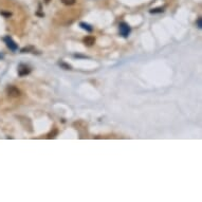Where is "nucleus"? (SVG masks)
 Here are the masks:
<instances>
[{
  "label": "nucleus",
  "mask_w": 202,
  "mask_h": 202,
  "mask_svg": "<svg viewBox=\"0 0 202 202\" xmlns=\"http://www.w3.org/2000/svg\"><path fill=\"white\" fill-rule=\"evenodd\" d=\"M7 93L11 98H18L20 96V90L16 88L15 86H7Z\"/></svg>",
  "instance_id": "obj_3"
},
{
  "label": "nucleus",
  "mask_w": 202,
  "mask_h": 202,
  "mask_svg": "<svg viewBox=\"0 0 202 202\" xmlns=\"http://www.w3.org/2000/svg\"><path fill=\"white\" fill-rule=\"evenodd\" d=\"M80 27L81 28V29L86 30L87 32H92V31H93V28H92L90 24H86V22H81V24H80Z\"/></svg>",
  "instance_id": "obj_6"
},
{
  "label": "nucleus",
  "mask_w": 202,
  "mask_h": 202,
  "mask_svg": "<svg viewBox=\"0 0 202 202\" xmlns=\"http://www.w3.org/2000/svg\"><path fill=\"white\" fill-rule=\"evenodd\" d=\"M45 1H46V2H49V1H50V0H45Z\"/></svg>",
  "instance_id": "obj_14"
},
{
  "label": "nucleus",
  "mask_w": 202,
  "mask_h": 202,
  "mask_svg": "<svg viewBox=\"0 0 202 202\" xmlns=\"http://www.w3.org/2000/svg\"><path fill=\"white\" fill-rule=\"evenodd\" d=\"M1 58H3V55H2V54H0V59H1Z\"/></svg>",
  "instance_id": "obj_13"
},
{
  "label": "nucleus",
  "mask_w": 202,
  "mask_h": 202,
  "mask_svg": "<svg viewBox=\"0 0 202 202\" xmlns=\"http://www.w3.org/2000/svg\"><path fill=\"white\" fill-rule=\"evenodd\" d=\"M61 2H63L64 4H66V6H72V4L75 3L76 0H60Z\"/></svg>",
  "instance_id": "obj_8"
},
{
  "label": "nucleus",
  "mask_w": 202,
  "mask_h": 202,
  "mask_svg": "<svg viewBox=\"0 0 202 202\" xmlns=\"http://www.w3.org/2000/svg\"><path fill=\"white\" fill-rule=\"evenodd\" d=\"M83 42L85 43L86 46H88V47H91V46H93L94 43H95V37L91 36V35H89V36H86L83 39Z\"/></svg>",
  "instance_id": "obj_5"
},
{
  "label": "nucleus",
  "mask_w": 202,
  "mask_h": 202,
  "mask_svg": "<svg viewBox=\"0 0 202 202\" xmlns=\"http://www.w3.org/2000/svg\"><path fill=\"white\" fill-rule=\"evenodd\" d=\"M59 66L63 69H65V70H71V66L68 65V64H66V63H63V61H60L59 63Z\"/></svg>",
  "instance_id": "obj_9"
},
{
  "label": "nucleus",
  "mask_w": 202,
  "mask_h": 202,
  "mask_svg": "<svg viewBox=\"0 0 202 202\" xmlns=\"http://www.w3.org/2000/svg\"><path fill=\"white\" fill-rule=\"evenodd\" d=\"M30 50H33V48H32V47L24 48V49H21V53H29Z\"/></svg>",
  "instance_id": "obj_11"
},
{
  "label": "nucleus",
  "mask_w": 202,
  "mask_h": 202,
  "mask_svg": "<svg viewBox=\"0 0 202 202\" xmlns=\"http://www.w3.org/2000/svg\"><path fill=\"white\" fill-rule=\"evenodd\" d=\"M197 27H198L199 29H201L202 28V18L201 17H199V18L197 19Z\"/></svg>",
  "instance_id": "obj_10"
},
{
  "label": "nucleus",
  "mask_w": 202,
  "mask_h": 202,
  "mask_svg": "<svg viewBox=\"0 0 202 202\" xmlns=\"http://www.w3.org/2000/svg\"><path fill=\"white\" fill-rule=\"evenodd\" d=\"M119 29H120V34L122 35L123 37H127L131 32V28L128 24L126 22H121L119 24Z\"/></svg>",
  "instance_id": "obj_1"
},
{
  "label": "nucleus",
  "mask_w": 202,
  "mask_h": 202,
  "mask_svg": "<svg viewBox=\"0 0 202 202\" xmlns=\"http://www.w3.org/2000/svg\"><path fill=\"white\" fill-rule=\"evenodd\" d=\"M163 12H164L163 7H157V9H152L149 11L150 14H157V13H163Z\"/></svg>",
  "instance_id": "obj_7"
},
{
  "label": "nucleus",
  "mask_w": 202,
  "mask_h": 202,
  "mask_svg": "<svg viewBox=\"0 0 202 202\" xmlns=\"http://www.w3.org/2000/svg\"><path fill=\"white\" fill-rule=\"evenodd\" d=\"M3 42H6L7 47L9 48V49L11 50V51H13V52H15V51L18 50V46H17V43L12 39V37L4 36L3 37Z\"/></svg>",
  "instance_id": "obj_2"
},
{
  "label": "nucleus",
  "mask_w": 202,
  "mask_h": 202,
  "mask_svg": "<svg viewBox=\"0 0 202 202\" xmlns=\"http://www.w3.org/2000/svg\"><path fill=\"white\" fill-rule=\"evenodd\" d=\"M1 14H2V15H4V16H7V17L11 16V13H4V12H1Z\"/></svg>",
  "instance_id": "obj_12"
},
{
  "label": "nucleus",
  "mask_w": 202,
  "mask_h": 202,
  "mask_svg": "<svg viewBox=\"0 0 202 202\" xmlns=\"http://www.w3.org/2000/svg\"><path fill=\"white\" fill-rule=\"evenodd\" d=\"M31 72V69L28 67L27 65L24 64H19L18 66V75L19 76H25L28 74H30Z\"/></svg>",
  "instance_id": "obj_4"
}]
</instances>
